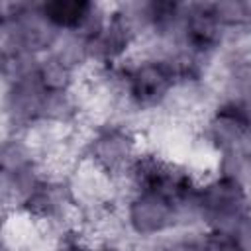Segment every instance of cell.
I'll return each instance as SVG.
<instances>
[{"label": "cell", "instance_id": "cell-1", "mask_svg": "<svg viewBox=\"0 0 251 251\" xmlns=\"http://www.w3.org/2000/svg\"><path fill=\"white\" fill-rule=\"evenodd\" d=\"M126 100L133 112L163 110L171 92L178 84V75L169 57L135 51L120 65Z\"/></svg>", "mask_w": 251, "mask_h": 251}, {"label": "cell", "instance_id": "cell-2", "mask_svg": "<svg viewBox=\"0 0 251 251\" xmlns=\"http://www.w3.org/2000/svg\"><path fill=\"white\" fill-rule=\"evenodd\" d=\"M122 220L126 233L151 241L184 227L178 198L157 186H141L124 198Z\"/></svg>", "mask_w": 251, "mask_h": 251}, {"label": "cell", "instance_id": "cell-3", "mask_svg": "<svg viewBox=\"0 0 251 251\" xmlns=\"http://www.w3.org/2000/svg\"><path fill=\"white\" fill-rule=\"evenodd\" d=\"M145 151L141 131L124 122H104L86 131L84 157L112 178L126 176Z\"/></svg>", "mask_w": 251, "mask_h": 251}, {"label": "cell", "instance_id": "cell-4", "mask_svg": "<svg viewBox=\"0 0 251 251\" xmlns=\"http://www.w3.org/2000/svg\"><path fill=\"white\" fill-rule=\"evenodd\" d=\"M194 208L204 227L231 231L237 220L251 210V196L241 184L214 173L198 180Z\"/></svg>", "mask_w": 251, "mask_h": 251}, {"label": "cell", "instance_id": "cell-5", "mask_svg": "<svg viewBox=\"0 0 251 251\" xmlns=\"http://www.w3.org/2000/svg\"><path fill=\"white\" fill-rule=\"evenodd\" d=\"M196 251H241V247L231 235V231L204 227L198 235Z\"/></svg>", "mask_w": 251, "mask_h": 251}, {"label": "cell", "instance_id": "cell-6", "mask_svg": "<svg viewBox=\"0 0 251 251\" xmlns=\"http://www.w3.org/2000/svg\"><path fill=\"white\" fill-rule=\"evenodd\" d=\"M231 235L239 243L241 251H251V210L237 220V224L231 227Z\"/></svg>", "mask_w": 251, "mask_h": 251}]
</instances>
